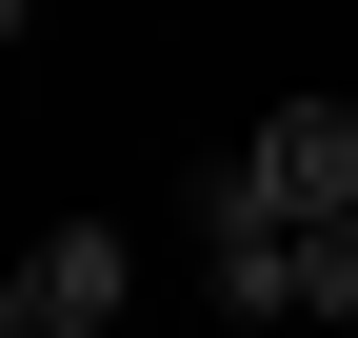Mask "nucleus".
Segmentation results:
<instances>
[{
  "mask_svg": "<svg viewBox=\"0 0 358 338\" xmlns=\"http://www.w3.org/2000/svg\"><path fill=\"white\" fill-rule=\"evenodd\" d=\"M239 179H259V219H358V100H279L239 140Z\"/></svg>",
  "mask_w": 358,
  "mask_h": 338,
  "instance_id": "nucleus-1",
  "label": "nucleus"
},
{
  "mask_svg": "<svg viewBox=\"0 0 358 338\" xmlns=\"http://www.w3.org/2000/svg\"><path fill=\"white\" fill-rule=\"evenodd\" d=\"M40 299H60L80 338H120V219H60L40 239Z\"/></svg>",
  "mask_w": 358,
  "mask_h": 338,
  "instance_id": "nucleus-2",
  "label": "nucleus"
},
{
  "mask_svg": "<svg viewBox=\"0 0 358 338\" xmlns=\"http://www.w3.org/2000/svg\"><path fill=\"white\" fill-rule=\"evenodd\" d=\"M299 318H358V219H299Z\"/></svg>",
  "mask_w": 358,
  "mask_h": 338,
  "instance_id": "nucleus-3",
  "label": "nucleus"
},
{
  "mask_svg": "<svg viewBox=\"0 0 358 338\" xmlns=\"http://www.w3.org/2000/svg\"><path fill=\"white\" fill-rule=\"evenodd\" d=\"M0 338H60V299H40V259H20V279H0Z\"/></svg>",
  "mask_w": 358,
  "mask_h": 338,
  "instance_id": "nucleus-4",
  "label": "nucleus"
},
{
  "mask_svg": "<svg viewBox=\"0 0 358 338\" xmlns=\"http://www.w3.org/2000/svg\"><path fill=\"white\" fill-rule=\"evenodd\" d=\"M0 40H20V0H0Z\"/></svg>",
  "mask_w": 358,
  "mask_h": 338,
  "instance_id": "nucleus-5",
  "label": "nucleus"
},
{
  "mask_svg": "<svg viewBox=\"0 0 358 338\" xmlns=\"http://www.w3.org/2000/svg\"><path fill=\"white\" fill-rule=\"evenodd\" d=\"M338 100H358V80H338Z\"/></svg>",
  "mask_w": 358,
  "mask_h": 338,
  "instance_id": "nucleus-6",
  "label": "nucleus"
},
{
  "mask_svg": "<svg viewBox=\"0 0 358 338\" xmlns=\"http://www.w3.org/2000/svg\"><path fill=\"white\" fill-rule=\"evenodd\" d=\"M60 338H80V318H60Z\"/></svg>",
  "mask_w": 358,
  "mask_h": 338,
  "instance_id": "nucleus-7",
  "label": "nucleus"
}]
</instances>
